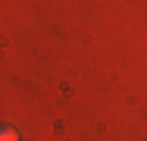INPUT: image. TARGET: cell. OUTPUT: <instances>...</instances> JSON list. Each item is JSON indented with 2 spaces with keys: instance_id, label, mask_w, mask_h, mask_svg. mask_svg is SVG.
I'll list each match as a JSON object with an SVG mask.
<instances>
[{
  "instance_id": "6da1fadb",
  "label": "cell",
  "mask_w": 147,
  "mask_h": 141,
  "mask_svg": "<svg viewBox=\"0 0 147 141\" xmlns=\"http://www.w3.org/2000/svg\"><path fill=\"white\" fill-rule=\"evenodd\" d=\"M0 141H19V135H16L9 125H0Z\"/></svg>"
}]
</instances>
